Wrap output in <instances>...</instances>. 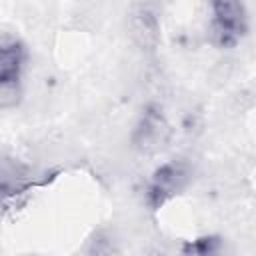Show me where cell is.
I'll return each mask as SVG.
<instances>
[{
  "instance_id": "6da1fadb",
  "label": "cell",
  "mask_w": 256,
  "mask_h": 256,
  "mask_svg": "<svg viewBox=\"0 0 256 256\" xmlns=\"http://www.w3.org/2000/svg\"><path fill=\"white\" fill-rule=\"evenodd\" d=\"M26 62L24 44L10 34L0 40V108L10 110L22 96V70Z\"/></svg>"
},
{
  "instance_id": "7a4b0ae2",
  "label": "cell",
  "mask_w": 256,
  "mask_h": 256,
  "mask_svg": "<svg viewBox=\"0 0 256 256\" xmlns=\"http://www.w3.org/2000/svg\"><path fill=\"white\" fill-rule=\"evenodd\" d=\"M210 38L220 48H232L248 32V12L242 0H210Z\"/></svg>"
},
{
  "instance_id": "3957f363",
  "label": "cell",
  "mask_w": 256,
  "mask_h": 256,
  "mask_svg": "<svg viewBox=\"0 0 256 256\" xmlns=\"http://www.w3.org/2000/svg\"><path fill=\"white\" fill-rule=\"evenodd\" d=\"M192 172L190 166L182 160H170L160 164L152 174L144 188V200L150 210H160L166 202L178 196L190 182Z\"/></svg>"
},
{
  "instance_id": "277c9868",
  "label": "cell",
  "mask_w": 256,
  "mask_h": 256,
  "mask_svg": "<svg viewBox=\"0 0 256 256\" xmlns=\"http://www.w3.org/2000/svg\"><path fill=\"white\" fill-rule=\"evenodd\" d=\"M170 138L172 126L162 108H158L156 104L146 106L132 130V146L144 156H154L170 144Z\"/></svg>"
},
{
  "instance_id": "5b68a950",
  "label": "cell",
  "mask_w": 256,
  "mask_h": 256,
  "mask_svg": "<svg viewBox=\"0 0 256 256\" xmlns=\"http://www.w3.org/2000/svg\"><path fill=\"white\" fill-rule=\"evenodd\" d=\"M132 42L146 54H154L160 46V20L152 4L140 2L130 12L128 20Z\"/></svg>"
}]
</instances>
